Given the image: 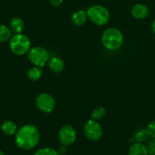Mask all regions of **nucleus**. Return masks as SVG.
Masks as SVG:
<instances>
[{
    "label": "nucleus",
    "mask_w": 155,
    "mask_h": 155,
    "mask_svg": "<svg viewBox=\"0 0 155 155\" xmlns=\"http://www.w3.org/2000/svg\"><path fill=\"white\" fill-rule=\"evenodd\" d=\"M40 132L35 126L27 124L17 130L15 142L17 146L22 150H30L34 148L40 141Z\"/></svg>",
    "instance_id": "f257e3e1"
},
{
    "label": "nucleus",
    "mask_w": 155,
    "mask_h": 155,
    "mask_svg": "<svg viewBox=\"0 0 155 155\" xmlns=\"http://www.w3.org/2000/svg\"><path fill=\"white\" fill-rule=\"evenodd\" d=\"M101 39L105 48L113 51L119 48L122 45L123 35L118 29L110 27L103 32Z\"/></svg>",
    "instance_id": "f03ea898"
},
{
    "label": "nucleus",
    "mask_w": 155,
    "mask_h": 155,
    "mask_svg": "<svg viewBox=\"0 0 155 155\" xmlns=\"http://www.w3.org/2000/svg\"><path fill=\"white\" fill-rule=\"evenodd\" d=\"M9 48L15 54L22 55L28 52L30 49V41L25 35L22 33H16L11 37Z\"/></svg>",
    "instance_id": "7ed1b4c3"
},
{
    "label": "nucleus",
    "mask_w": 155,
    "mask_h": 155,
    "mask_svg": "<svg viewBox=\"0 0 155 155\" xmlns=\"http://www.w3.org/2000/svg\"><path fill=\"white\" fill-rule=\"evenodd\" d=\"M88 18L93 24L98 26L106 24L109 20V12L107 9L100 5L90 7L87 11Z\"/></svg>",
    "instance_id": "20e7f679"
},
{
    "label": "nucleus",
    "mask_w": 155,
    "mask_h": 155,
    "mask_svg": "<svg viewBox=\"0 0 155 155\" xmlns=\"http://www.w3.org/2000/svg\"><path fill=\"white\" fill-rule=\"evenodd\" d=\"M28 59L33 64L38 67H43L49 61V54L43 47L36 46L29 50Z\"/></svg>",
    "instance_id": "39448f33"
},
{
    "label": "nucleus",
    "mask_w": 155,
    "mask_h": 155,
    "mask_svg": "<svg viewBox=\"0 0 155 155\" xmlns=\"http://www.w3.org/2000/svg\"><path fill=\"white\" fill-rule=\"evenodd\" d=\"M84 133L88 139L91 141H97L103 136L101 126L95 120H89L84 126Z\"/></svg>",
    "instance_id": "423d86ee"
},
{
    "label": "nucleus",
    "mask_w": 155,
    "mask_h": 155,
    "mask_svg": "<svg viewBox=\"0 0 155 155\" xmlns=\"http://www.w3.org/2000/svg\"><path fill=\"white\" fill-rule=\"evenodd\" d=\"M35 102L37 108L44 113H50L56 107L54 98L47 93H40L37 95Z\"/></svg>",
    "instance_id": "0eeeda50"
},
{
    "label": "nucleus",
    "mask_w": 155,
    "mask_h": 155,
    "mask_svg": "<svg viewBox=\"0 0 155 155\" xmlns=\"http://www.w3.org/2000/svg\"><path fill=\"white\" fill-rule=\"evenodd\" d=\"M59 140L62 145L68 146L75 142L76 131L70 125L63 126L59 132Z\"/></svg>",
    "instance_id": "6e6552de"
},
{
    "label": "nucleus",
    "mask_w": 155,
    "mask_h": 155,
    "mask_svg": "<svg viewBox=\"0 0 155 155\" xmlns=\"http://www.w3.org/2000/svg\"><path fill=\"white\" fill-rule=\"evenodd\" d=\"M148 8L146 5L142 4V3L135 4L132 8V15L136 19H144L148 15Z\"/></svg>",
    "instance_id": "1a4fd4ad"
},
{
    "label": "nucleus",
    "mask_w": 155,
    "mask_h": 155,
    "mask_svg": "<svg viewBox=\"0 0 155 155\" xmlns=\"http://www.w3.org/2000/svg\"><path fill=\"white\" fill-rule=\"evenodd\" d=\"M129 155H149L147 146L141 142H135L130 146Z\"/></svg>",
    "instance_id": "9d476101"
},
{
    "label": "nucleus",
    "mask_w": 155,
    "mask_h": 155,
    "mask_svg": "<svg viewBox=\"0 0 155 155\" xmlns=\"http://www.w3.org/2000/svg\"><path fill=\"white\" fill-rule=\"evenodd\" d=\"M49 68L53 73H60L65 68V63L60 58L53 57L49 61Z\"/></svg>",
    "instance_id": "9b49d317"
},
{
    "label": "nucleus",
    "mask_w": 155,
    "mask_h": 155,
    "mask_svg": "<svg viewBox=\"0 0 155 155\" xmlns=\"http://www.w3.org/2000/svg\"><path fill=\"white\" fill-rule=\"evenodd\" d=\"M87 18H88L87 12L84 10H78L73 13L71 16V21L74 25L81 26L84 24Z\"/></svg>",
    "instance_id": "f8f14e48"
},
{
    "label": "nucleus",
    "mask_w": 155,
    "mask_h": 155,
    "mask_svg": "<svg viewBox=\"0 0 155 155\" xmlns=\"http://www.w3.org/2000/svg\"><path fill=\"white\" fill-rule=\"evenodd\" d=\"M1 130L5 135L12 136L17 132V125L12 120H6L2 123L1 126Z\"/></svg>",
    "instance_id": "ddd939ff"
},
{
    "label": "nucleus",
    "mask_w": 155,
    "mask_h": 155,
    "mask_svg": "<svg viewBox=\"0 0 155 155\" xmlns=\"http://www.w3.org/2000/svg\"><path fill=\"white\" fill-rule=\"evenodd\" d=\"M24 27V21L19 17H15L11 20L10 28L15 33H21Z\"/></svg>",
    "instance_id": "4468645a"
},
{
    "label": "nucleus",
    "mask_w": 155,
    "mask_h": 155,
    "mask_svg": "<svg viewBox=\"0 0 155 155\" xmlns=\"http://www.w3.org/2000/svg\"><path fill=\"white\" fill-rule=\"evenodd\" d=\"M43 74V71L42 68L38 66H34L33 68H30V69L27 71V76L28 77L29 80H30L31 81H37L38 80L41 78Z\"/></svg>",
    "instance_id": "2eb2a0df"
},
{
    "label": "nucleus",
    "mask_w": 155,
    "mask_h": 155,
    "mask_svg": "<svg viewBox=\"0 0 155 155\" xmlns=\"http://www.w3.org/2000/svg\"><path fill=\"white\" fill-rule=\"evenodd\" d=\"M12 37V31L9 27L4 24H0V42H6Z\"/></svg>",
    "instance_id": "dca6fc26"
},
{
    "label": "nucleus",
    "mask_w": 155,
    "mask_h": 155,
    "mask_svg": "<svg viewBox=\"0 0 155 155\" xmlns=\"http://www.w3.org/2000/svg\"><path fill=\"white\" fill-rule=\"evenodd\" d=\"M106 114V110L104 107H96L95 109H94L91 113V119L95 120H100L102 118L104 117V116Z\"/></svg>",
    "instance_id": "f3484780"
},
{
    "label": "nucleus",
    "mask_w": 155,
    "mask_h": 155,
    "mask_svg": "<svg viewBox=\"0 0 155 155\" xmlns=\"http://www.w3.org/2000/svg\"><path fill=\"white\" fill-rule=\"evenodd\" d=\"M135 139L137 142H145L148 137V134L146 129H140L137 130L135 133Z\"/></svg>",
    "instance_id": "a211bd4d"
},
{
    "label": "nucleus",
    "mask_w": 155,
    "mask_h": 155,
    "mask_svg": "<svg viewBox=\"0 0 155 155\" xmlns=\"http://www.w3.org/2000/svg\"><path fill=\"white\" fill-rule=\"evenodd\" d=\"M33 155H59V154L53 148L45 147L38 149Z\"/></svg>",
    "instance_id": "6ab92c4d"
},
{
    "label": "nucleus",
    "mask_w": 155,
    "mask_h": 155,
    "mask_svg": "<svg viewBox=\"0 0 155 155\" xmlns=\"http://www.w3.org/2000/svg\"><path fill=\"white\" fill-rule=\"evenodd\" d=\"M146 130H147L148 136H150L152 139H155V120L149 123Z\"/></svg>",
    "instance_id": "aec40b11"
},
{
    "label": "nucleus",
    "mask_w": 155,
    "mask_h": 155,
    "mask_svg": "<svg viewBox=\"0 0 155 155\" xmlns=\"http://www.w3.org/2000/svg\"><path fill=\"white\" fill-rule=\"evenodd\" d=\"M147 148L149 155H155V139H153L148 142Z\"/></svg>",
    "instance_id": "412c9836"
},
{
    "label": "nucleus",
    "mask_w": 155,
    "mask_h": 155,
    "mask_svg": "<svg viewBox=\"0 0 155 155\" xmlns=\"http://www.w3.org/2000/svg\"><path fill=\"white\" fill-rule=\"evenodd\" d=\"M50 2L52 5L55 6V7H58V6L61 5L63 2V0H50Z\"/></svg>",
    "instance_id": "4be33fe9"
},
{
    "label": "nucleus",
    "mask_w": 155,
    "mask_h": 155,
    "mask_svg": "<svg viewBox=\"0 0 155 155\" xmlns=\"http://www.w3.org/2000/svg\"><path fill=\"white\" fill-rule=\"evenodd\" d=\"M151 28H152V31H153V33H154V34H155V19L153 20V23H152Z\"/></svg>",
    "instance_id": "5701e85b"
},
{
    "label": "nucleus",
    "mask_w": 155,
    "mask_h": 155,
    "mask_svg": "<svg viewBox=\"0 0 155 155\" xmlns=\"http://www.w3.org/2000/svg\"><path fill=\"white\" fill-rule=\"evenodd\" d=\"M0 155H5L4 153H3V151H2L1 150H0Z\"/></svg>",
    "instance_id": "b1692460"
}]
</instances>
